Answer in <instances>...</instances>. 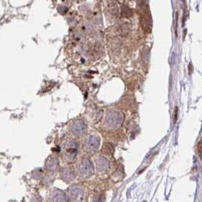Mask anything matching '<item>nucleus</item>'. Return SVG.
Wrapping results in <instances>:
<instances>
[{
  "label": "nucleus",
  "mask_w": 202,
  "mask_h": 202,
  "mask_svg": "<svg viewBox=\"0 0 202 202\" xmlns=\"http://www.w3.org/2000/svg\"><path fill=\"white\" fill-rule=\"evenodd\" d=\"M121 13H122L123 16L125 18L131 17L132 14H133L131 9H130L127 5H123L121 6Z\"/></svg>",
  "instance_id": "6"
},
{
  "label": "nucleus",
  "mask_w": 202,
  "mask_h": 202,
  "mask_svg": "<svg viewBox=\"0 0 202 202\" xmlns=\"http://www.w3.org/2000/svg\"><path fill=\"white\" fill-rule=\"evenodd\" d=\"M142 27L145 30V31H151L152 27V18L150 15V13L147 11V9L145 8L142 10Z\"/></svg>",
  "instance_id": "3"
},
{
  "label": "nucleus",
  "mask_w": 202,
  "mask_h": 202,
  "mask_svg": "<svg viewBox=\"0 0 202 202\" xmlns=\"http://www.w3.org/2000/svg\"><path fill=\"white\" fill-rule=\"evenodd\" d=\"M99 145V139L95 135H90L85 141V146L89 151L98 148Z\"/></svg>",
  "instance_id": "4"
},
{
  "label": "nucleus",
  "mask_w": 202,
  "mask_h": 202,
  "mask_svg": "<svg viewBox=\"0 0 202 202\" xmlns=\"http://www.w3.org/2000/svg\"><path fill=\"white\" fill-rule=\"evenodd\" d=\"M79 144L76 141H68L64 145V153L67 159H75L77 153Z\"/></svg>",
  "instance_id": "1"
},
{
  "label": "nucleus",
  "mask_w": 202,
  "mask_h": 202,
  "mask_svg": "<svg viewBox=\"0 0 202 202\" xmlns=\"http://www.w3.org/2000/svg\"><path fill=\"white\" fill-rule=\"evenodd\" d=\"M177 119V107H176V110H175V121Z\"/></svg>",
  "instance_id": "8"
},
{
  "label": "nucleus",
  "mask_w": 202,
  "mask_h": 202,
  "mask_svg": "<svg viewBox=\"0 0 202 202\" xmlns=\"http://www.w3.org/2000/svg\"><path fill=\"white\" fill-rule=\"evenodd\" d=\"M93 167H92V163L89 159H83V161L81 163L80 165V172L83 175H87L90 172V170L92 171Z\"/></svg>",
  "instance_id": "5"
},
{
  "label": "nucleus",
  "mask_w": 202,
  "mask_h": 202,
  "mask_svg": "<svg viewBox=\"0 0 202 202\" xmlns=\"http://www.w3.org/2000/svg\"><path fill=\"white\" fill-rule=\"evenodd\" d=\"M87 124L82 119H77L74 121L70 126V131L73 134L76 136H81L84 134L85 132H87Z\"/></svg>",
  "instance_id": "2"
},
{
  "label": "nucleus",
  "mask_w": 202,
  "mask_h": 202,
  "mask_svg": "<svg viewBox=\"0 0 202 202\" xmlns=\"http://www.w3.org/2000/svg\"><path fill=\"white\" fill-rule=\"evenodd\" d=\"M102 151L105 154H112L114 152V147L112 146V145L109 144V143H106L104 145L103 148H102Z\"/></svg>",
  "instance_id": "7"
},
{
  "label": "nucleus",
  "mask_w": 202,
  "mask_h": 202,
  "mask_svg": "<svg viewBox=\"0 0 202 202\" xmlns=\"http://www.w3.org/2000/svg\"><path fill=\"white\" fill-rule=\"evenodd\" d=\"M143 202H146V201H143Z\"/></svg>",
  "instance_id": "9"
}]
</instances>
